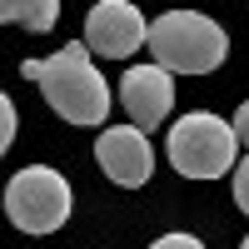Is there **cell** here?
Wrapping results in <instances>:
<instances>
[{
  "label": "cell",
  "mask_w": 249,
  "mask_h": 249,
  "mask_svg": "<svg viewBox=\"0 0 249 249\" xmlns=\"http://www.w3.org/2000/svg\"><path fill=\"white\" fill-rule=\"evenodd\" d=\"M90 55H95L90 45L70 40V45H60L45 60H25L20 75L45 90L50 110L60 120H70V124H105V115H110V85H105V75H100V65Z\"/></svg>",
  "instance_id": "obj_1"
},
{
  "label": "cell",
  "mask_w": 249,
  "mask_h": 249,
  "mask_svg": "<svg viewBox=\"0 0 249 249\" xmlns=\"http://www.w3.org/2000/svg\"><path fill=\"white\" fill-rule=\"evenodd\" d=\"M150 55L170 75H210L230 55V35L199 10H170L150 25Z\"/></svg>",
  "instance_id": "obj_2"
},
{
  "label": "cell",
  "mask_w": 249,
  "mask_h": 249,
  "mask_svg": "<svg viewBox=\"0 0 249 249\" xmlns=\"http://www.w3.org/2000/svg\"><path fill=\"white\" fill-rule=\"evenodd\" d=\"M234 150H239L234 124L219 120V115H210V110H195V115L175 120L170 144H164L170 164L184 179H219V175H230Z\"/></svg>",
  "instance_id": "obj_3"
},
{
  "label": "cell",
  "mask_w": 249,
  "mask_h": 249,
  "mask_svg": "<svg viewBox=\"0 0 249 249\" xmlns=\"http://www.w3.org/2000/svg\"><path fill=\"white\" fill-rule=\"evenodd\" d=\"M5 214L25 234H55L70 219V184L50 164H25L5 184Z\"/></svg>",
  "instance_id": "obj_4"
},
{
  "label": "cell",
  "mask_w": 249,
  "mask_h": 249,
  "mask_svg": "<svg viewBox=\"0 0 249 249\" xmlns=\"http://www.w3.org/2000/svg\"><path fill=\"white\" fill-rule=\"evenodd\" d=\"M150 25L130 0H100L85 15V45L105 60H130L140 45H150Z\"/></svg>",
  "instance_id": "obj_5"
},
{
  "label": "cell",
  "mask_w": 249,
  "mask_h": 249,
  "mask_svg": "<svg viewBox=\"0 0 249 249\" xmlns=\"http://www.w3.org/2000/svg\"><path fill=\"white\" fill-rule=\"evenodd\" d=\"M95 160L105 170V179H115L120 190H140L150 179V170H155V150H150L140 124H110V130H100Z\"/></svg>",
  "instance_id": "obj_6"
},
{
  "label": "cell",
  "mask_w": 249,
  "mask_h": 249,
  "mask_svg": "<svg viewBox=\"0 0 249 249\" xmlns=\"http://www.w3.org/2000/svg\"><path fill=\"white\" fill-rule=\"evenodd\" d=\"M120 105L124 115H130V124H140V130H155V124L175 110V75L164 65H130L120 80Z\"/></svg>",
  "instance_id": "obj_7"
},
{
  "label": "cell",
  "mask_w": 249,
  "mask_h": 249,
  "mask_svg": "<svg viewBox=\"0 0 249 249\" xmlns=\"http://www.w3.org/2000/svg\"><path fill=\"white\" fill-rule=\"evenodd\" d=\"M0 20H10L20 30H55L60 0H0Z\"/></svg>",
  "instance_id": "obj_8"
},
{
  "label": "cell",
  "mask_w": 249,
  "mask_h": 249,
  "mask_svg": "<svg viewBox=\"0 0 249 249\" xmlns=\"http://www.w3.org/2000/svg\"><path fill=\"white\" fill-rule=\"evenodd\" d=\"M15 100L10 95H0V150H10V144H15Z\"/></svg>",
  "instance_id": "obj_9"
},
{
  "label": "cell",
  "mask_w": 249,
  "mask_h": 249,
  "mask_svg": "<svg viewBox=\"0 0 249 249\" xmlns=\"http://www.w3.org/2000/svg\"><path fill=\"white\" fill-rule=\"evenodd\" d=\"M234 204H239V210L249 214V160H244L239 170H234Z\"/></svg>",
  "instance_id": "obj_10"
},
{
  "label": "cell",
  "mask_w": 249,
  "mask_h": 249,
  "mask_svg": "<svg viewBox=\"0 0 249 249\" xmlns=\"http://www.w3.org/2000/svg\"><path fill=\"white\" fill-rule=\"evenodd\" d=\"M150 249H204L195 234H164V239H155Z\"/></svg>",
  "instance_id": "obj_11"
},
{
  "label": "cell",
  "mask_w": 249,
  "mask_h": 249,
  "mask_svg": "<svg viewBox=\"0 0 249 249\" xmlns=\"http://www.w3.org/2000/svg\"><path fill=\"white\" fill-rule=\"evenodd\" d=\"M234 135H239V144H249V100L234 110Z\"/></svg>",
  "instance_id": "obj_12"
},
{
  "label": "cell",
  "mask_w": 249,
  "mask_h": 249,
  "mask_svg": "<svg viewBox=\"0 0 249 249\" xmlns=\"http://www.w3.org/2000/svg\"><path fill=\"white\" fill-rule=\"evenodd\" d=\"M239 249H249V234H244V244H239Z\"/></svg>",
  "instance_id": "obj_13"
}]
</instances>
